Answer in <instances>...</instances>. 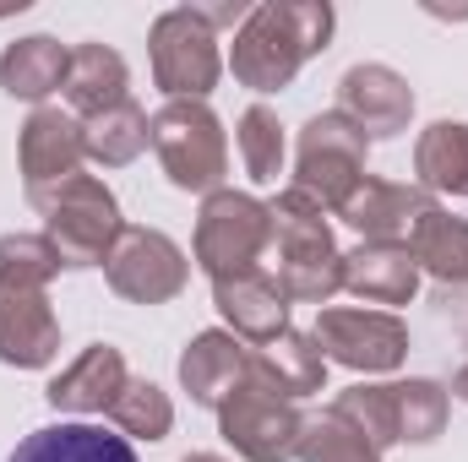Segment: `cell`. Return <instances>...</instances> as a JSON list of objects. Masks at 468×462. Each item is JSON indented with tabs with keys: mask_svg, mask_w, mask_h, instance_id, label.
Wrapping results in <instances>:
<instances>
[{
	"mask_svg": "<svg viewBox=\"0 0 468 462\" xmlns=\"http://www.w3.org/2000/svg\"><path fill=\"white\" fill-rule=\"evenodd\" d=\"M327 33L333 5H256L234 38V77L256 93H278L316 49H327Z\"/></svg>",
	"mask_w": 468,
	"mask_h": 462,
	"instance_id": "obj_1",
	"label": "cell"
},
{
	"mask_svg": "<svg viewBox=\"0 0 468 462\" xmlns=\"http://www.w3.org/2000/svg\"><path fill=\"white\" fill-rule=\"evenodd\" d=\"M267 213H272V239H278V289L289 299L327 305L344 289V256L333 250L322 207L305 191H283Z\"/></svg>",
	"mask_w": 468,
	"mask_h": 462,
	"instance_id": "obj_2",
	"label": "cell"
},
{
	"mask_svg": "<svg viewBox=\"0 0 468 462\" xmlns=\"http://www.w3.org/2000/svg\"><path fill=\"white\" fill-rule=\"evenodd\" d=\"M27 196L49 224V245L60 250V267L110 261V250L120 239V213H115V196L93 174H71V180L27 191Z\"/></svg>",
	"mask_w": 468,
	"mask_h": 462,
	"instance_id": "obj_3",
	"label": "cell"
},
{
	"mask_svg": "<svg viewBox=\"0 0 468 462\" xmlns=\"http://www.w3.org/2000/svg\"><path fill=\"white\" fill-rule=\"evenodd\" d=\"M267 239H272V213L256 196L213 191L202 207V224H197V261L213 272V283L245 278V272H256V256L267 250Z\"/></svg>",
	"mask_w": 468,
	"mask_h": 462,
	"instance_id": "obj_4",
	"label": "cell"
},
{
	"mask_svg": "<svg viewBox=\"0 0 468 462\" xmlns=\"http://www.w3.org/2000/svg\"><path fill=\"white\" fill-rule=\"evenodd\" d=\"M365 180V131L333 115H316L300 131V180L294 191H305L316 207H344L354 185Z\"/></svg>",
	"mask_w": 468,
	"mask_h": 462,
	"instance_id": "obj_5",
	"label": "cell"
},
{
	"mask_svg": "<svg viewBox=\"0 0 468 462\" xmlns=\"http://www.w3.org/2000/svg\"><path fill=\"white\" fill-rule=\"evenodd\" d=\"M153 147L180 191H213L229 169L224 125L207 115L202 104H169L153 115Z\"/></svg>",
	"mask_w": 468,
	"mask_h": 462,
	"instance_id": "obj_6",
	"label": "cell"
},
{
	"mask_svg": "<svg viewBox=\"0 0 468 462\" xmlns=\"http://www.w3.org/2000/svg\"><path fill=\"white\" fill-rule=\"evenodd\" d=\"M224 441H229L239 457L250 462H289L300 452V436H305V419L289 408V397H278L272 386H261L256 375H245L224 397Z\"/></svg>",
	"mask_w": 468,
	"mask_h": 462,
	"instance_id": "obj_7",
	"label": "cell"
},
{
	"mask_svg": "<svg viewBox=\"0 0 468 462\" xmlns=\"http://www.w3.org/2000/svg\"><path fill=\"white\" fill-rule=\"evenodd\" d=\"M153 77L175 104H197L218 82V38L202 11H169L153 27Z\"/></svg>",
	"mask_w": 468,
	"mask_h": 462,
	"instance_id": "obj_8",
	"label": "cell"
},
{
	"mask_svg": "<svg viewBox=\"0 0 468 462\" xmlns=\"http://www.w3.org/2000/svg\"><path fill=\"white\" fill-rule=\"evenodd\" d=\"M110 283L136 305H164L186 289V256L158 229H120L110 250Z\"/></svg>",
	"mask_w": 468,
	"mask_h": 462,
	"instance_id": "obj_9",
	"label": "cell"
},
{
	"mask_svg": "<svg viewBox=\"0 0 468 462\" xmlns=\"http://www.w3.org/2000/svg\"><path fill=\"white\" fill-rule=\"evenodd\" d=\"M316 343L327 359L349 364V370H392L409 348V332L398 316L387 310H322L316 321Z\"/></svg>",
	"mask_w": 468,
	"mask_h": 462,
	"instance_id": "obj_10",
	"label": "cell"
},
{
	"mask_svg": "<svg viewBox=\"0 0 468 462\" xmlns=\"http://www.w3.org/2000/svg\"><path fill=\"white\" fill-rule=\"evenodd\" d=\"M338 213H344V224L370 234V245H398V239H409L420 229V218L431 213V196L414 191V185H387V180L365 174Z\"/></svg>",
	"mask_w": 468,
	"mask_h": 462,
	"instance_id": "obj_11",
	"label": "cell"
},
{
	"mask_svg": "<svg viewBox=\"0 0 468 462\" xmlns=\"http://www.w3.org/2000/svg\"><path fill=\"white\" fill-rule=\"evenodd\" d=\"M60 348V327L49 316L44 289H0V359L16 370L49 364Z\"/></svg>",
	"mask_w": 468,
	"mask_h": 462,
	"instance_id": "obj_12",
	"label": "cell"
},
{
	"mask_svg": "<svg viewBox=\"0 0 468 462\" xmlns=\"http://www.w3.org/2000/svg\"><path fill=\"white\" fill-rule=\"evenodd\" d=\"M344 110L338 115L354 120L365 136H398L409 115H414V93H409V82L398 77V71H387V66H354L349 77H344Z\"/></svg>",
	"mask_w": 468,
	"mask_h": 462,
	"instance_id": "obj_13",
	"label": "cell"
},
{
	"mask_svg": "<svg viewBox=\"0 0 468 462\" xmlns=\"http://www.w3.org/2000/svg\"><path fill=\"white\" fill-rule=\"evenodd\" d=\"M82 125L60 110H38V115L22 125V174H27V191H44V185H60L77 174L82 163Z\"/></svg>",
	"mask_w": 468,
	"mask_h": 462,
	"instance_id": "obj_14",
	"label": "cell"
},
{
	"mask_svg": "<svg viewBox=\"0 0 468 462\" xmlns=\"http://www.w3.org/2000/svg\"><path fill=\"white\" fill-rule=\"evenodd\" d=\"M125 392V359L120 348L110 343H93L77 364H66L55 381H49V403L66 408V414H110L115 397Z\"/></svg>",
	"mask_w": 468,
	"mask_h": 462,
	"instance_id": "obj_15",
	"label": "cell"
},
{
	"mask_svg": "<svg viewBox=\"0 0 468 462\" xmlns=\"http://www.w3.org/2000/svg\"><path fill=\"white\" fill-rule=\"evenodd\" d=\"M245 375H256L278 397H305V392H322L327 353L316 348V338H305V332H278L272 343L245 353Z\"/></svg>",
	"mask_w": 468,
	"mask_h": 462,
	"instance_id": "obj_16",
	"label": "cell"
},
{
	"mask_svg": "<svg viewBox=\"0 0 468 462\" xmlns=\"http://www.w3.org/2000/svg\"><path fill=\"white\" fill-rule=\"evenodd\" d=\"M344 289H354L365 305H409L420 289V261L409 245H359L344 256Z\"/></svg>",
	"mask_w": 468,
	"mask_h": 462,
	"instance_id": "obj_17",
	"label": "cell"
},
{
	"mask_svg": "<svg viewBox=\"0 0 468 462\" xmlns=\"http://www.w3.org/2000/svg\"><path fill=\"white\" fill-rule=\"evenodd\" d=\"M213 299H218V310H224V321L234 327V338H250V343H272L278 332H283V289H278V278H267V272H245V278H224L218 289H213Z\"/></svg>",
	"mask_w": 468,
	"mask_h": 462,
	"instance_id": "obj_18",
	"label": "cell"
},
{
	"mask_svg": "<svg viewBox=\"0 0 468 462\" xmlns=\"http://www.w3.org/2000/svg\"><path fill=\"white\" fill-rule=\"evenodd\" d=\"M180 381L197 403L224 408V397L245 381V343L229 338V332H202L180 359Z\"/></svg>",
	"mask_w": 468,
	"mask_h": 462,
	"instance_id": "obj_19",
	"label": "cell"
},
{
	"mask_svg": "<svg viewBox=\"0 0 468 462\" xmlns=\"http://www.w3.org/2000/svg\"><path fill=\"white\" fill-rule=\"evenodd\" d=\"M11 462H136L125 436H110L99 425H49V430H33Z\"/></svg>",
	"mask_w": 468,
	"mask_h": 462,
	"instance_id": "obj_20",
	"label": "cell"
},
{
	"mask_svg": "<svg viewBox=\"0 0 468 462\" xmlns=\"http://www.w3.org/2000/svg\"><path fill=\"white\" fill-rule=\"evenodd\" d=\"M66 66L71 55L55 44V38H16L5 55H0V88L11 99H44L55 88H66Z\"/></svg>",
	"mask_w": 468,
	"mask_h": 462,
	"instance_id": "obj_21",
	"label": "cell"
},
{
	"mask_svg": "<svg viewBox=\"0 0 468 462\" xmlns=\"http://www.w3.org/2000/svg\"><path fill=\"white\" fill-rule=\"evenodd\" d=\"M66 99L88 115H104L125 104V60L104 44H82L71 49V66H66Z\"/></svg>",
	"mask_w": 468,
	"mask_h": 462,
	"instance_id": "obj_22",
	"label": "cell"
},
{
	"mask_svg": "<svg viewBox=\"0 0 468 462\" xmlns=\"http://www.w3.org/2000/svg\"><path fill=\"white\" fill-rule=\"evenodd\" d=\"M409 250L441 283H468V224L463 218H447L441 207H431L420 218V229L409 234Z\"/></svg>",
	"mask_w": 468,
	"mask_h": 462,
	"instance_id": "obj_23",
	"label": "cell"
},
{
	"mask_svg": "<svg viewBox=\"0 0 468 462\" xmlns=\"http://www.w3.org/2000/svg\"><path fill=\"white\" fill-rule=\"evenodd\" d=\"M147 142H153V125H147V115H142L131 99L82 125V147H88V158H99V163H131Z\"/></svg>",
	"mask_w": 468,
	"mask_h": 462,
	"instance_id": "obj_24",
	"label": "cell"
},
{
	"mask_svg": "<svg viewBox=\"0 0 468 462\" xmlns=\"http://www.w3.org/2000/svg\"><path fill=\"white\" fill-rule=\"evenodd\" d=\"M420 180L436 191L468 196V125L441 120L420 136Z\"/></svg>",
	"mask_w": 468,
	"mask_h": 462,
	"instance_id": "obj_25",
	"label": "cell"
},
{
	"mask_svg": "<svg viewBox=\"0 0 468 462\" xmlns=\"http://www.w3.org/2000/svg\"><path fill=\"white\" fill-rule=\"evenodd\" d=\"M60 272V250L49 234H5L0 239V289H44Z\"/></svg>",
	"mask_w": 468,
	"mask_h": 462,
	"instance_id": "obj_26",
	"label": "cell"
},
{
	"mask_svg": "<svg viewBox=\"0 0 468 462\" xmlns=\"http://www.w3.org/2000/svg\"><path fill=\"white\" fill-rule=\"evenodd\" d=\"M110 419H115L125 436H136V441H164L169 425H175V408H169V397L153 381H125V392L115 397Z\"/></svg>",
	"mask_w": 468,
	"mask_h": 462,
	"instance_id": "obj_27",
	"label": "cell"
},
{
	"mask_svg": "<svg viewBox=\"0 0 468 462\" xmlns=\"http://www.w3.org/2000/svg\"><path fill=\"white\" fill-rule=\"evenodd\" d=\"M239 158H245V174L256 185H272L283 174V125L261 104L245 110V120H239Z\"/></svg>",
	"mask_w": 468,
	"mask_h": 462,
	"instance_id": "obj_28",
	"label": "cell"
},
{
	"mask_svg": "<svg viewBox=\"0 0 468 462\" xmlns=\"http://www.w3.org/2000/svg\"><path fill=\"white\" fill-rule=\"evenodd\" d=\"M398 403V441H431L447 419V392L436 381H403L392 386Z\"/></svg>",
	"mask_w": 468,
	"mask_h": 462,
	"instance_id": "obj_29",
	"label": "cell"
},
{
	"mask_svg": "<svg viewBox=\"0 0 468 462\" xmlns=\"http://www.w3.org/2000/svg\"><path fill=\"white\" fill-rule=\"evenodd\" d=\"M300 457L305 462H381L376 457V446H370L354 425H344L338 414L305 425V436H300Z\"/></svg>",
	"mask_w": 468,
	"mask_h": 462,
	"instance_id": "obj_30",
	"label": "cell"
},
{
	"mask_svg": "<svg viewBox=\"0 0 468 462\" xmlns=\"http://www.w3.org/2000/svg\"><path fill=\"white\" fill-rule=\"evenodd\" d=\"M452 392H458V397H463V403H468V364H463V370H458V381H452Z\"/></svg>",
	"mask_w": 468,
	"mask_h": 462,
	"instance_id": "obj_31",
	"label": "cell"
},
{
	"mask_svg": "<svg viewBox=\"0 0 468 462\" xmlns=\"http://www.w3.org/2000/svg\"><path fill=\"white\" fill-rule=\"evenodd\" d=\"M186 462H218V457H186Z\"/></svg>",
	"mask_w": 468,
	"mask_h": 462,
	"instance_id": "obj_32",
	"label": "cell"
}]
</instances>
